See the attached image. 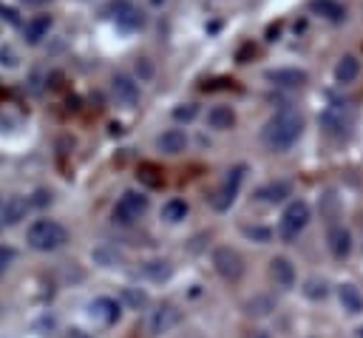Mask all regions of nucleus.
<instances>
[{
	"instance_id": "nucleus-1",
	"label": "nucleus",
	"mask_w": 363,
	"mask_h": 338,
	"mask_svg": "<svg viewBox=\"0 0 363 338\" xmlns=\"http://www.w3.org/2000/svg\"><path fill=\"white\" fill-rule=\"evenodd\" d=\"M301 131H303L301 116H295L292 111H281V114H275V116L261 128V139H264V145H267L269 151L284 153V151H289V148L298 142Z\"/></svg>"
},
{
	"instance_id": "nucleus-2",
	"label": "nucleus",
	"mask_w": 363,
	"mask_h": 338,
	"mask_svg": "<svg viewBox=\"0 0 363 338\" xmlns=\"http://www.w3.org/2000/svg\"><path fill=\"white\" fill-rule=\"evenodd\" d=\"M26 241L37 253H54L68 241V230L54 219H37L26 230Z\"/></svg>"
},
{
	"instance_id": "nucleus-3",
	"label": "nucleus",
	"mask_w": 363,
	"mask_h": 338,
	"mask_svg": "<svg viewBox=\"0 0 363 338\" xmlns=\"http://www.w3.org/2000/svg\"><path fill=\"white\" fill-rule=\"evenodd\" d=\"M306 224H309V205L301 202V199H295V202L286 205V210H284V216L278 222V236L284 241H292V239H298V233Z\"/></svg>"
},
{
	"instance_id": "nucleus-4",
	"label": "nucleus",
	"mask_w": 363,
	"mask_h": 338,
	"mask_svg": "<svg viewBox=\"0 0 363 338\" xmlns=\"http://www.w3.org/2000/svg\"><path fill=\"white\" fill-rule=\"evenodd\" d=\"M147 210V196L139 190H125L113 205V222L116 224H133Z\"/></svg>"
},
{
	"instance_id": "nucleus-5",
	"label": "nucleus",
	"mask_w": 363,
	"mask_h": 338,
	"mask_svg": "<svg viewBox=\"0 0 363 338\" xmlns=\"http://www.w3.org/2000/svg\"><path fill=\"white\" fill-rule=\"evenodd\" d=\"M244 173H247L244 165H235L233 170H227L224 182H221V185L213 190V196H210V207H213V210H227V207L235 202V193H238V185H241Z\"/></svg>"
},
{
	"instance_id": "nucleus-6",
	"label": "nucleus",
	"mask_w": 363,
	"mask_h": 338,
	"mask_svg": "<svg viewBox=\"0 0 363 338\" xmlns=\"http://www.w3.org/2000/svg\"><path fill=\"white\" fill-rule=\"evenodd\" d=\"M213 267L224 281H238L244 273V261L233 247H216L213 250Z\"/></svg>"
},
{
	"instance_id": "nucleus-7",
	"label": "nucleus",
	"mask_w": 363,
	"mask_h": 338,
	"mask_svg": "<svg viewBox=\"0 0 363 338\" xmlns=\"http://www.w3.org/2000/svg\"><path fill=\"white\" fill-rule=\"evenodd\" d=\"M179 318H182V312H179L173 304H159V307L150 312V318H147V329H150V335L170 332V329L179 324Z\"/></svg>"
},
{
	"instance_id": "nucleus-8",
	"label": "nucleus",
	"mask_w": 363,
	"mask_h": 338,
	"mask_svg": "<svg viewBox=\"0 0 363 338\" xmlns=\"http://www.w3.org/2000/svg\"><path fill=\"white\" fill-rule=\"evenodd\" d=\"M111 14H113V20H116L122 28H128V31H136V28L145 26V14H142L130 0H113V3H111Z\"/></svg>"
},
{
	"instance_id": "nucleus-9",
	"label": "nucleus",
	"mask_w": 363,
	"mask_h": 338,
	"mask_svg": "<svg viewBox=\"0 0 363 338\" xmlns=\"http://www.w3.org/2000/svg\"><path fill=\"white\" fill-rule=\"evenodd\" d=\"M111 94L116 97V102H122V105H136L139 102V82L136 80H130L128 74H116L113 80H111Z\"/></svg>"
},
{
	"instance_id": "nucleus-10",
	"label": "nucleus",
	"mask_w": 363,
	"mask_h": 338,
	"mask_svg": "<svg viewBox=\"0 0 363 338\" xmlns=\"http://www.w3.org/2000/svg\"><path fill=\"white\" fill-rule=\"evenodd\" d=\"M326 247L335 258H346L352 253V233L343 224H329L326 230Z\"/></svg>"
},
{
	"instance_id": "nucleus-11",
	"label": "nucleus",
	"mask_w": 363,
	"mask_h": 338,
	"mask_svg": "<svg viewBox=\"0 0 363 338\" xmlns=\"http://www.w3.org/2000/svg\"><path fill=\"white\" fill-rule=\"evenodd\" d=\"M264 77H267V82H272L278 88H301L309 80V74L301 71V68H272Z\"/></svg>"
},
{
	"instance_id": "nucleus-12",
	"label": "nucleus",
	"mask_w": 363,
	"mask_h": 338,
	"mask_svg": "<svg viewBox=\"0 0 363 338\" xmlns=\"http://www.w3.org/2000/svg\"><path fill=\"white\" fill-rule=\"evenodd\" d=\"M320 128L326 131V133H343L346 128H349V111L340 105V102H335V105H329L323 114H320Z\"/></svg>"
},
{
	"instance_id": "nucleus-13",
	"label": "nucleus",
	"mask_w": 363,
	"mask_h": 338,
	"mask_svg": "<svg viewBox=\"0 0 363 338\" xmlns=\"http://www.w3.org/2000/svg\"><path fill=\"white\" fill-rule=\"evenodd\" d=\"M269 278H272L278 287L289 290V287L295 284V267H292V261H289L286 256H275V258L269 261Z\"/></svg>"
},
{
	"instance_id": "nucleus-14",
	"label": "nucleus",
	"mask_w": 363,
	"mask_h": 338,
	"mask_svg": "<svg viewBox=\"0 0 363 338\" xmlns=\"http://www.w3.org/2000/svg\"><path fill=\"white\" fill-rule=\"evenodd\" d=\"M156 148L162 153H182L187 148V133L182 128H167L156 136Z\"/></svg>"
},
{
	"instance_id": "nucleus-15",
	"label": "nucleus",
	"mask_w": 363,
	"mask_h": 338,
	"mask_svg": "<svg viewBox=\"0 0 363 338\" xmlns=\"http://www.w3.org/2000/svg\"><path fill=\"white\" fill-rule=\"evenodd\" d=\"M337 301H340V307H343L349 315L363 312V293H360L354 284H349V281L337 287Z\"/></svg>"
},
{
	"instance_id": "nucleus-16",
	"label": "nucleus",
	"mask_w": 363,
	"mask_h": 338,
	"mask_svg": "<svg viewBox=\"0 0 363 338\" xmlns=\"http://www.w3.org/2000/svg\"><path fill=\"white\" fill-rule=\"evenodd\" d=\"M48 28H51V17H48V14H37V17L26 20V26H23V37H26V43L37 45V43L48 34Z\"/></svg>"
},
{
	"instance_id": "nucleus-17",
	"label": "nucleus",
	"mask_w": 363,
	"mask_h": 338,
	"mask_svg": "<svg viewBox=\"0 0 363 338\" xmlns=\"http://www.w3.org/2000/svg\"><path fill=\"white\" fill-rule=\"evenodd\" d=\"M207 125H210L213 131H230V128L235 125L233 108H230V105H213V108L207 111Z\"/></svg>"
},
{
	"instance_id": "nucleus-18",
	"label": "nucleus",
	"mask_w": 363,
	"mask_h": 338,
	"mask_svg": "<svg viewBox=\"0 0 363 338\" xmlns=\"http://www.w3.org/2000/svg\"><path fill=\"white\" fill-rule=\"evenodd\" d=\"M289 193H292V185H289L286 179H275V182H269V185H264V187L258 190V199L267 202V205H278V202H284Z\"/></svg>"
},
{
	"instance_id": "nucleus-19",
	"label": "nucleus",
	"mask_w": 363,
	"mask_h": 338,
	"mask_svg": "<svg viewBox=\"0 0 363 338\" xmlns=\"http://www.w3.org/2000/svg\"><path fill=\"white\" fill-rule=\"evenodd\" d=\"M91 315L105 321V324H113L119 318V304L113 298H108V295H99V298L91 301Z\"/></svg>"
},
{
	"instance_id": "nucleus-20",
	"label": "nucleus",
	"mask_w": 363,
	"mask_h": 338,
	"mask_svg": "<svg viewBox=\"0 0 363 338\" xmlns=\"http://www.w3.org/2000/svg\"><path fill=\"white\" fill-rule=\"evenodd\" d=\"M357 74H360V60L354 54H343L335 65V80L337 82H354Z\"/></svg>"
},
{
	"instance_id": "nucleus-21",
	"label": "nucleus",
	"mask_w": 363,
	"mask_h": 338,
	"mask_svg": "<svg viewBox=\"0 0 363 338\" xmlns=\"http://www.w3.org/2000/svg\"><path fill=\"white\" fill-rule=\"evenodd\" d=\"M26 210H28V199H23V196H9V199L3 202V222H6V224H17V222L26 219Z\"/></svg>"
},
{
	"instance_id": "nucleus-22",
	"label": "nucleus",
	"mask_w": 363,
	"mask_h": 338,
	"mask_svg": "<svg viewBox=\"0 0 363 338\" xmlns=\"http://www.w3.org/2000/svg\"><path fill=\"white\" fill-rule=\"evenodd\" d=\"M142 276L150 281H164L170 276V261L167 258H147V261H142Z\"/></svg>"
},
{
	"instance_id": "nucleus-23",
	"label": "nucleus",
	"mask_w": 363,
	"mask_h": 338,
	"mask_svg": "<svg viewBox=\"0 0 363 338\" xmlns=\"http://www.w3.org/2000/svg\"><path fill=\"white\" fill-rule=\"evenodd\" d=\"M187 216V202L184 199H167L164 205H162V219L167 222V224H176V222H182Z\"/></svg>"
},
{
	"instance_id": "nucleus-24",
	"label": "nucleus",
	"mask_w": 363,
	"mask_h": 338,
	"mask_svg": "<svg viewBox=\"0 0 363 338\" xmlns=\"http://www.w3.org/2000/svg\"><path fill=\"white\" fill-rule=\"evenodd\" d=\"M312 11H318V14H323L326 20H335V23L346 17V11L337 0H312Z\"/></svg>"
},
{
	"instance_id": "nucleus-25",
	"label": "nucleus",
	"mask_w": 363,
	"mask_h": 338,
	"mask_svg": "<svg viewBox=\"0 0 363 338\" xmlns=\"http://www.w3.org/2000/svg\"><path fill=\"white\" fill-rule=\"evenodd\" d=\"M272 310H275V301H272L269 295H255V298H250V301L244 304V312H247V315H258V318H261V315H269Z\"/></svg>"
},
{
	"instance_id": "nucleus-26",
	"label": "nucleus",
	"mask_w": 363,
	"mask_h": 338,
	"mask_svg": "<svg viewBox=\"0 0 363 338\" xmlns=\"http://www.w3.org/2000/svg\"><path fill=\"white\" fill-rule=\"evenodd\" d=\"M326 293H329V284H326L323 278H318V276L306 278V284H303V295H306V298L318 301V298H326Z\"/></svg>"
},
{
	"instance_id": "nucleus-27",
	"label": "nucleus",
	"mask_w": 363,
	"mask_h": 338,
	"mask_svg": "<svg viewBox=\"0 0 363 338\" xmlns=\"http://www.w3.org/2000/svg\"><path fill=\"white\" fill-rule=\"evenodd\" d=\"M122 298L133 307V310H139V307H145V301H147V295L142 293V290H136V287H125L122 290Z\"/></svg>"
},
{
	"instance_id": "nucleus-28",
	"label": "nucleus",
	"mask_w": 363,
	"mask_h": 338,
	"mask_svg": "<svg viewBox=\"0 0 363 338\" xmlns=\"http://www.w3.org/2000/svg\"><path fill=\"white\" fill-rule=\"evenodd\" d=\"M196 105L193 102H184V105H179V108H173V119H179V122H190L193 116H196Z\"/></svg>"
},
{
	"instance_id": "nucleus-29",
	"label": "nucleus",
	"mask_w": 363,
	"mask_h": 338,
	"mask_svg": "<svg viewBox=\"0 0 363 338\" xmlns=\"http://www.w3.org/2000/svg\"><path fill=\"white\" fill-rule=\"evenodd\" d=\"M244 236H250V239H255V241H269L272 239V230L269 227H244Z\"/></svg>"
},
{
	"instance_id": "nucleus-30",
	"label": "nucleus",
	"mask_w": 363,
	"mask_h": 338,
	"mask_svg": "<svg viewBox=\"0 0 363 338\" xmlns=\"http://www.w3.org/2000/svg\"><path fill=\"white\" fill-rule=\"evenodd\" d=\"M11 261H14V247H9V244H0V276L11 267Z\"/></svg>"
},
{
	"instance_id": "nucleus-31",
	"label": "nucleus",
	"mask_w": 363,
	"mask_h": 338,
	"mask_svg": "<svg viewBox=\"0 0 363 338\" xmlns=\"http://www.w3.org/2000/svg\"><path fill=\"white\" fill-rule=\"evenodd\" d=\"M136 74H139V80H147V77L153 74V65H150L145 57H139V60H136Z\"/></svg>"
},
{
	"instance_id": "nucleus-32",
	"label": "nucleus",
	"mask_w": 363,
	"mask_h": 338,
	"mask_svg": "<svg viewBox=\"0 0 363 338\" xmlns=\"http://www.w3.org/2000/svg\"><path fill=\"white\" fill-rule=\"evenodd\" d=\"M0 62H6V65H17L14 51H11V48H0Z\"/></svg>"
},
{
	"instance_id": "nucleus-33",
	"label": "nucleus",
	"mask_w": 363,
	"mask_h": 338,
	"mask_svg": "<svg viewBox=\"0 0 363 338\" xmlns=\"http://www.w3.org/2000/svg\"><path fill=\"white\" fill-rule=\"evenodd\" d=\"M45 202H51V193H45V190H37V199H34V205H45Z\"/></svg>"
},
{
	"instance_id": "nucleus-34",
	"label": "nucleus",
	"mask_w": 363,
	"mask_h": 338,
	"mask_svg": "<svg viewBox=\"0 0 363 338\" xmlns=\"http://www.w3.org/2000/svg\"><path fill=\"white\" fill-rule=\"evenodd\" d=\"M6 222H3V202H0V227H3Z\"/></svg>"
},
{
	"instance_id": "nucleus-35",
	"label": "nucleus",
	"mask_w": 363,
	"mask_h": 338,
	"mask_svg": "<svg viewBox=\"0 0 363 338\" xmlns=\"http://www.w3.org/2000/svg\"><path fill=\"white\" fill-rule=\"evenodd\" d=\"M26 3H48V0H26Z\"/></svg>"
},
{
	"instance_id": "nucleus-36",
	"label": "nucleus",
	"mask_w": 363,
	"mask_h": 338,
	"mask_svg": "<svg viewBox=\"0 0 363 338\" xmlns=\"http://www.w3.org/2000/svg\"><path fill=\"white\" fill-rule=\"evenodd\" d=\"M153 3H164V0H153Z\"/></svg>"
},
{
	"instance_id": "nucleus-37",
	"label": "nucleus",
	"mask_w": 363,
	"mask_h": 338,
	"mask_svg": "<svg viewBox=\"0 0 363 338\" xmlns=\"http://www.w3.org/2000/svg\"><path fill=\"white\" fill-rule=\"evenodd\" d=\"M360 338H363V329H360Z\"/></svg>"
}]
</instances>
